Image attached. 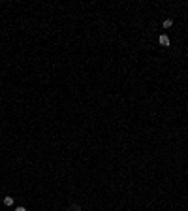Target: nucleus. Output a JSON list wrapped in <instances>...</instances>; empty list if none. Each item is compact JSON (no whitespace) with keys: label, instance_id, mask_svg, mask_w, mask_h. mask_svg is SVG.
Instances as JSON below:
<instances>
[{"label":"nucleus","instance_id":"7ed1b4c3","mask_svg":"<svg viewBox=\"0 0 188 211\" xmlns=\"http://www.w3.org/2000/svg\"><path fill=\"white\" fill-rule=\"evenodd\" d=\"M171 25H173L171 19H166V21H164V29H171Z\"/></svg>","mask_w":188,"mask_h":211},{"label":"nucleus","instance_id":"f03ea898","mask_svg":"<svg viewBox=\"0 0 188 211\" xmlns=\"http://www.w3.org/2000/svg\"><path fill=\"white\" fill-rule=\"evenodd\" d=\"M4 204H6L8 208H10V205H13V198H11V196H4Z\"/></svg>","mask_w":188,"mask_h":211},{"label":"nucleus","instance_id":"20e7f679","mask_svg":"<svg viewBox=\"0 0 188 211\" xmlns=\"http://www.w3.org/2000/svg\"><path fill=\"white\" fill-rule=\"evenodd\" d=\"M15 211H26V208H23V205H19V208H15Z\"/></svg>","mask_w":188,"mask_h":211},{"label":"nucleus","instance_id":"f257e3e1","mask_svg":"<svg viewBox=\"0 0 188 211\" xmlns=\"http://www.w3.org/2000/svg\"><path fill=\"white\" fill-rule=\"evenodd\" d=\"M158 43H160V45H164V47H167V45H169V36H167V34H162L158 38Z\"/></svg>","mask_w":188,"mask_h":211}]
</instances>
